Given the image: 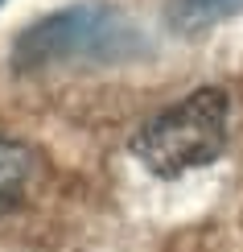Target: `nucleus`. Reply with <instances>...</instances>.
Here are the masks:
<instances>
[{
    "label": "nucleus",
    "instance_id": "f257e3e1",
    "mask_svg": "<svg viewBox=\"0 0 243 252\" xmlns=\"http://www.w3.org/2000/svg\"><path fill=\"white\" fill-rule=\"evenodd\" d=\"M149 54V37L136 21L115 4L82 0V4L58 8V13L33 21L13 41V66L21 75L46 66H115Z\"/></svg>",
    "mask_w": 243,
    "mask_h": 252
},
{
    "label": "nucleus",
    "instance_id": "f03ea898",
    "mask_svg": "<svg viewBox=\"0 0 243 252\" xmlns=\"http://www.w3.org/2000/svg\"><path fill=\"white\" fill-rule=\"evenodd\" d=\"M231 99L223 87H198L182 103L157 112L132 136V157L157 178H182L189 170L218 161L227 149Z\"/></svg>",
    "mask_w": 243,
    "mask_h": 252
},
{
    "label": "nucleus",
    "instance_id": "7ed1b4c3",
    "mask_svg": "<svg viewBox=\"0 0 243 252\" xmlns=\"http://www.w3.org/2000/svg\"><path fill=\"white\" fill-rule=\"evenodd\" d=\"M29 178H33V153L13 136H0V215L8 207H17Z\"/></svg>",
    "mask_w": 243,
    "mask_h": 252
},
{
    "label": "nucleus",
    "instance_id": "20e7f679",
    "mask_svg": "<svg viewBox=\"0 0 243 252\" xmlns=\"http://www.w3.org/2000/svg\"><path fill=\"white\" fill-rule=\"evenodd\" d=\"M235 8H243V0H173V25L177 29H202V25H210V21H223V17H231Z\"/></svg>",
    "mask_w": 243,
    "mask_h": 252
},
{
    "label": "nucleus",
    "instance_id": "39448f33",
    "mask_svg": "<svg viewBox=\"0 0 243 252\" xmlns=\"http://www.w3.org/2000/svg\"><path fill=\"white\" fill-rule=\"evenodd\" d=\"M0 4H4V0H0Z\"/></svg>",
    "mask_w": 243,
    "mask_h": 252
}]
</instances>
